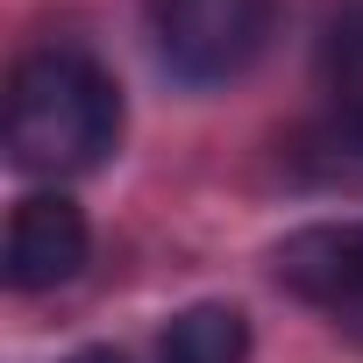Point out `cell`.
<instances>
[{"instance_id":"1","label":"cell","mask_w":363,"mask_h":363,"mask_svg":"<svg viewBox=\"0 0 363 363\" xmlns=\"http://www.w3.org/2000/svg\"><path fill=\"white\" fill-rule=\"evenodd\" d=\"M121 143V86L79 43H43L8 72V157L29 178H86Z\"/></svg>"},{"instance_id":"2","label":"cell","mask_w":363,"mask_h":363,"mask_svg":"<svg viewBox=\"0 0 363 363\" xmlns=\"http://www.w3.org/2000/svg\"><path fill=\"white\" fill-rule=\"evenodd\" d=\"M143 15L178 86H228L264 57L278 0H143Z\"/></svg>"},{"instance_id":"3","label":"cell","mask_w":363,"mask_h":363,"mask_svg":"<svg viewBox=\"0 0 363 363\" xmlns=\"http://www.w3.org/2000/svg\"><path fill=\"white\" fill-rule=\"evenodd\" d=\"M320 93L328 114L292 143L313 186H363V0H335L320 22Z\"/></svg>"},{"instance_id":"4","label":"cell","mask_w":363,"mask_h":363,"mask_svg":"<svg viewBox=\"0 0 363 363\" xmlns=\"http://www.w3.org/2000/svg\"><path fill=\"white\" fill-rule=\"evenodd\" d=\"M86 257H93V228H86V207L65 186H43V193L15 200L8 242H0L8 292H57L86 271Z\"/></svg>"},{"instance_id":"5","label":"cell","mask_w":363,"mask_h":363,"mask_svg":"<svg viewBox=\"0 0 363 363\" xmlns=\"http://www.w3.org/2000/svg\"><path fill=\"white\" fill-rule=\"evenodd\" d=\"M164 363H250V313L228 299H200L164 328Z\"/></svg>"},{"instance_id":"6","label":"cell","mask_w":363,"mask_h":363,"mask_svg":"<svg viewBox=\"0 0 363 363\" xmlns=\"http://www.w3.org/2000/svg\"><path fill=\"white\" fill-rule=\"evenodd\" d=\"M65 363H128V356H121V349H107V342H93V349H72Z\"/></svg>"},{"instance_id":"7","label":"cell","mask_w":363,"mask_h":363,"mask_svg":"<svg viewBox=\"0 0 363 363\" xmlns=\"http://www.w3.org/2000/svg\"><path fill=\"white\" fill-rule=\"evenodd\" d=\"M356 320H363V228H356V306H349Z\"/></svg>"}]
</instances>
